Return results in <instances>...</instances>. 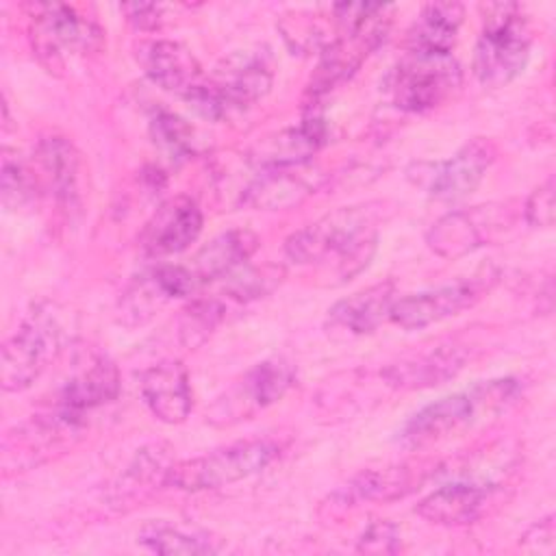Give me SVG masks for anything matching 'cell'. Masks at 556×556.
I'll return each instance as SVG.
<instances>
[{
  "label": "cell",
  "mask_w": 556,
  "mask_h": 556,
  "mask_svg": "<svg viewBox=\"0 0 556 556\" xmlns=\"http://www.w3.org/2000/svg\"><path fill=\"white\" fill-rule=\"evenodd\" d=\"M137 63L154 85L178 96H187L202 83V67L195 54L180 41H143L137 46Z\"/></svg>",
  "instance_id": "d6986e66"
},
{
  "label": "cell",
  "mask_w": 556,
  "mask_h": 556,
  "mask_svg": "<svg viewBox=\"0 0 556 556\" xmlns=\"http://www.w3.org/2000/svg\"><path fill=\"white\" fill-rule=\"evenodd\" d=\"M119 395V371L106 356L91 358L83 369L63 382L48 406L70 424L85 428V417Z\"/></svg>",
  "instance_id": "5bb4252c"
},
{
  "label": "cell",
  "mask_w": 556,
  "mask_h": 556,
  "mask_svg": "<svg viewBox=\"0 0 556 556\" xmlns=\"http://www.w3.org/2000/svg\"><path fill=\"white\" fill-rule=\"evenodd\" d=\"M202 289L191 267L156 265L139 274L119 300V321L135 328L150 321L174 300L191 298Z\"/></svg>",
  "instance_id": "7c38bea8"
},
{
  "label": "cell",
  "mask_w": 556,
  "mask_h": 556,
  "mask_svg": "<svg viewBox=\"0 0 556 556\" xmlns=\"http://www.w3.org/2000/svg\"><path fill=\"white\" fill-rule=\"evenodd\" d=\"M321 185V174L308 163L261 172L245 189L243 204L258 211H280L300 204Z\"/></svg>",
  "instance_id": "603a6c76"
},
{
  "label": "cell",
  "mask_w": 556,
  "mask_h": 556,
  "mask_svg": "<svg viewBox=\"0 0 556 556\" xmlns=\"http://www.w3.org/2000/svg\"><path fill=\"white\" fill-rule=\"evenodd\" d=\"M521 393L517 378L480 380L465 391L445 395L417 410L402 428L400 443L421 450L463 434L467 428L504 413Z\"/></svg>",
  "instance_id": "7a4b0ae2"
},
{
  "label": "cell",
  "mask_w": 556,
  "mask_h": 556,
  "mask_svg": "<svg viewBox=\"0 0 556 556\" xmlns=\"http://www.w3.org/2000/svg\"><path fill=\"white\" fill-rule=\"evenodd\" d=\"M554 178H547L528 195L521 208L526 224L534 228H549L554 224Z\"/></svg>",
  "instance_id": "d6a6232c"
},
{
  "label": "cell",
  "mask_w": 556,
  "mask_h": 556,
  "mask_svg": "<svg viewBox=\"0 0 556 556\" xmlns=\"http://www.w3.org/2000/svg\"><path fill=\"white\" fill-rule=\"evenodd\" d=\"M202 211L189 195L165 200L143 224L139 248L150 258H165L187 250L202 232Z\"/></svg>",
  "instance_id": "9a60e30c"
},
{
  "label": "cell",
  "mask_w": 556,
  "mask_h": 556,
  "mask_svg": "<svg viewBox=\"0 0 556 556\" xmlns=\"http://www.w3.org/2000/svg\"><path fill=\"white\" fill-rule=\"evenodd\" d=\"M122 11L128 24L135 26L137 30H156L163 24L165 7L154 2H130V4H122Z\"/></svg>",
  "instance_id": "e575fe53"
},
{
  "label": "cell",
  "mask_w": 556,
  "mask_h": 556,
  "mask_svg": "<svg viewBox=\"0 0 556 556\" xmlns=\"http://www.w3.org/2000/svg\"><path fill=\"white\" fill-rule=\"evenodd\" d=\"M150 137L154 146L172 161L180 163L195 152L193 128L176 113L159 109L150 117Z\"/></svg>",
  "instance_id": "f1b7e54d"
},
{
  "label": "cell",
  "mask_w": 556,
  "mask_h": 556,
  "mask_svg": "<svg viewBox=\"0 0 556 556\" xmlns=\"http://www.w3.org/2000/svg\"><path fill=\"white\" fill-rule=\"evenodd\" d=\"M295 382V367L282 358H265L248 369L224 395L206 410V419L215 426H230L250 419L254 413L278 402Z\"/></svg>",
  "instance_id": "9c48e42d"
},
{
  "label": "cell",
  "mask_w": 556,
  "mask_h": 556,
  "mask_svg": "<svg viewBox=\"0 0 556 556\" xmlns=\"http://www.w3.org/2000/svg\"><path fill=\"white\" fill-rule=\"evenodd\" d=\"M176 460H172V447L167 443H150L137 450L135 458L126 465L111 489V504L124 506L148 497L154 489L165 486L167 473Z\"/></svg>",
  "instance_id": "cb8c5ba5"
},
{
  "label": "cell",
  "mask_w": 556,
  "mask_h": 556,
  "mask_svg": "<svg viewBox=\"0 0 556 556\" xmlns=\"http://www.w3.org/2000/svg\"><path fill=\"white\" fill-rule=\"evenodd\" d=\"M282 278H285V269L280 265H263V267L243 265L222 280L224 289L219 295H226V300L237 304H248L252 300H258L271 293L282 282Z\"/></svg>",
  "instance_id": "f546056e"
},
{
  "label": "cell",
  "mask_w": 556,
  "mask_h": 556,
  "mask_svg": "<svg viewBox=\"0 0 556 556\" xmlns=\"http://www.w3.org/2000/svg\"><path fill=\"white\" fill-rule=\"evenodd\" d=\"M141 397L163 424H182L191 413V384L185 365L176 358L154 363L141 374Z\"/></svg>",
  "instance_id": "e0dca14e"
},
{
  "label": "cell",
  "mask_w": 556,
  "mask_h": 556,
  "mask_svg": "<svg viewBox=\"0 0 556 556\" xmlns=\"http://www.w3.org/2000/svg\"><path fill=\"white\" fill-rule=\"evenodd\" d=\"M271 78L265 54L237 50L217 63L208 80H202L182 98L200 115L224 119L256 104L269 91Z\"/></svg>",
  "instance_id": "277c9868"
},
{
  "label": "cell",
  "mask_w": 556,
  "mask_h": 556,
  "mask_svg": "<svg viewBox=\"0 0 556 556\" xmlns=\"http://www.w3.org/2000/svg\"><path fill=\"white\" fill-rule=\"evenodd\" d=\"M39 178L37 174L22 163L17 156L13 159L9 152L2 156V204L7 211H17L30 206L39 195Z\"/></svg>",
  "instance_id": "4dcf8cb0"
},
{
  "label": "cell",
  "mask_w": 556,
  "mask_h": 556,
  "mask_svg": "<svg viewBox=\"0 0 556 556\" xmlns=\"http://www.w3.org/2000/svg\"><path fill=\"white\" fill-rule=\"evenodd\" d=\"M63 348V326L52 306H35L2 343L0 384L7 393L28 389Z\"/></svg>",
  "instance_id": "8992f818"
},
{
  "label": "cell",
  "mask_w": 556,
  "mask_h": 556,
  "mask_svg": "<svg viewBox=\"0 0 556 556\" xmlns=\"http://www.w3.org/2000/svg\"><path fill=\"white\" fill-rule=\"evenodd\" d=\"M30 41L39 61L50 70H65L70 59H83L102 50L100 26L61 2L30 7Z\"/></svg>",
  "instance_id": "52a82bcc"
},
{
  "label": "cell",
  "mask_w": 556,
  "mask_h": 556,
  "mask_svg": "<svg viewBox=\"0 0 556 556\" xmlns=\"http://www.w3.org/2000/svg\"><path fill=\"white\" fill-rule=\"evenodd\" d=\"M421 469L408 465H393L384 469H367L350 478L343 486L332 493L341 506H352L361 502H391L410 493L426 476H419Z\"/></svg>",
  "instance_id": "d4e9b609"
},
{
  "label": "cell",
  "mask_w": 556,
  "mask_h": 556,
  "mask_svg": "<svg viewBox=\"0 0 556 556\" xmlns=\"http://www.w3.org/2000/svg\"><path fill=\"white\" fill-rule=\"evenodd\" d=\"M556 523H554V515H547L539 521H534L521 536V547L530 554H543V556H552L556 549Z\"/></svg>",
  "instance_id": "836d02e7"
},
{
  "label": "cell",
  "mask_w": 556,
  "mask_h": 556,
  "mask_svg": "<svg viewBox=\"0 0 556 556\" xmlns=\"http://www.w3.org/2000/svg\"><path fill=\"white\" fill-rule=\"evenodd\" d=\"M139 545H143L148 552L154 554H217L222 552L224 543L222 539L204 532V530H189L178 523L169 521H150L146 523L137 534Z\"/></svg>",
  "instance_id": "83f0119b"
},
{
  "label": "cell",
  "mask_w": 556,
  "mask_h": 556,
  "mask_svg": "<svg viewBox=\"0 0 556 556\" xmlns=\"http://www.w3.org/2000/svg\"><path fill=\"white\" fill-rule=\"evenodd\" d=\"M380 202L334 208L285 241V254L298 265H330L339 282L361 274L378 248Z\"/></svg>",
  "instance_id": "6da1fadb"
},
{
  "label": "cell",
  "mask_w": 556,
  "mask_h": 556,
  "mask_svg": "<svg viewBox=\"0 0 556 556\" xmlns=\"http://www.w3.org/2000/svg\"><path fill=\"white\" fill-rule=\"evenodd\" d=\"M395 300H397V291L393 280L369 285L339 300L328 311V332L341 334V337L371 334L384 319H389V313Z\"/></svg>",
  "instance_id": "44dd1931"
},
{
  "label": "cell",
  "mask_w": 556,
  "mask_h": 556,
  "mask_svg": "<svg viewBox=\"0 0 556 556\" xmlns=\"http://www.w3.org/2000/svg\"><path fill=\"white\" fill-rule=\"evenodd\" d=\"M510 222L513 215L504 204L452 211L430 226L426 232V243L443 258H460L484 243L500 239Z\"/></svg>",
  "instance_id": "30bf717a"
},
{
  "label": "cell",
  "mask_w": 556,
  "mask_h": 556,
  "mask_svg": "<svg viewBox=\"0 0 556 556\" xmlns=\"http://www.w3.org/2000/svg\"><path fill=\"white\" fill-rule=\"evenodd\" d=\"M393 104L406 113H428L447 104L463 85V70L452 54L408 52L389 74Z\"/></svg>",
  "instance_id": "ba28073f"
},
{
  "label": "cell",
  "mask_w": 556,
  "mask_h": 556,
  "mask_svg": "<svg viewBox=\"0 0 556 556\" xmlns=\"http://www.w3.org/2000/svg\"><path fill=\"white\" fill-rule=\"evenodd\" d=\"M356 549L361 554H395L402 549L400 530L391 521H371L358 536Z\"/></svg>",
  "instance_id": "1f68e13d"
},
{
  "label": "cell",
  "mask_w": 556,
  "mask_h": 556,
  "mask_svg": "<svg viewBox=\"0 0 556 556\" xmlns=\"http://www.w3.org/2000/svg\"><path fill=\"white\" fill-rule=\"evenodd\" d=\"M465 9L460 2H430L406 33L408 52L452 54L463 24Z\"/></svg>",
  "instance_id": "4316f807"
},
{
  "label": "cell",
  "mask_w": 556,
  "mask_h": 556,
  "mask_svg": "<svg viewBox=\"0 0 556 556\" xmlns=\"http://www.w3.org/2000/svg\"><path fill=\"white\" fill-rule=\"evenodd\" d=\"M495 493L493 484L456 480L428 493L415 506V513L437 526H467L478 521Z\"/></svg>",
  "instance_id": "ac0fdd59"
},
{
  "label": "cell",
  "mask_w": 556,
  "mask_h": 556,
  "mask_svg": "<svg viewBox=\"0 0 556 556\" xmlns=\"http://www.w3.org/2000/svg\"><path fill=\"white\" fill-rule=\"evenodd\" d=\"M482 11L473 74L484 87L497 89L523 72L530 59L532 30L523 9L515 2H489Z\"/></svg>",
  "instance_id": "3957f363"
},
{
  "label": "cell",
  "mask_w": 556,
  "mask_h": 556,
  "mask_svg": "<svg viewBox=\"0 0 556 556\" xmlns=\"http://www.w3.org/2000/svg\"><path fill=\"white\" fill-rule=\"evenodd\" d=\"M489 276H476L437 289L410 293L393 302L389 319L404 330H421L471 308L489 291Z\"/></svg>",
  "instance_id": "4fadbf2b"
},
{
  "label": "cell",
  "mask_w": 556,
  "mask_h": 556,
  "mask_svg": "<svg viewBox=\"0 0 556 556\" xmlns=\"http://www.w3.org/2000/svg\"><path fill=\"white\" fill-rule=\"evenodd\" d=\"M465 363V348L447 343L402 356L382 369V378L395 389H430L452 380Z\"/></svg>",
  "instance_id": "ffe728a7"
},
{
  "label": "cell",
  "mask_w": 556,
  "mask_h": 556,
  "mask_svg": "<svg viewBox=\"0 0 556 556\" xmlns=\"http://www.w3.org/2000/svg\"><path fill=\"white\" fill-rule=\"evenodd\" d=\"M278 456V445L269 439H245L195 458L178 460L172 465L165 486L200 493L213 491L250 476L261 473Z\"/></svg>",
  "instance_id": "5b68a950"
},
{
  "label": "cell",
  "mask_w": 556,
  "mask_h": 556,
  "mask_svg": "<svg viewBox=\"0 0 556 556\" xmlns=\"http://www.w3.org/2000/svg\"><path fill=\"white\" fill-rule=\"evenodd\" d=\"M35 161L39 165V185L46 187L54 200L72 211L80 204V154L72 141L59 135L43 137L37 143Z\"/></svg>",
  "instance_id": "7402d4cb"
},
{
  "label": "cell",
  "mask_w": 556,
  "mask_h": 556,
  "mask_svg": "<svg viewBox=\"0 0 556 556\" xmlns=\"http://www.w3.org/2000/svg\"><path fill=\"white\" fill-rule=\"evenodd\" d=\"M328 143V126L321 117L311 113L298 126L282 128L258 139L250 152L248 161L258 169H282L295 167L311 161L315 152H319Z\"/></svg>",
  "instance_id": "2e32d148"
},
{
  "label": "cell",
  "mask_w": 556,
  "mask_h": 556,
  "mask_svg": "<svg viewBox=\"0 0 556 556\" xmlns=\"http://www.w3.org/2000/svg\"><path fill=\"white\" fill-rule=\"evenodd\" d=\"M495 154L497 150L491 139L476 137L447 161L417 163V174L408 176L437 200H460L482 182Z\"/></svg>",
  "instance_id": "8fae6325"
},
{
  "label": "cell",
  "mask_w": 556,
  "mask_h": 556,
  "mask_svg": "<svg viewBox=\"0 0 556 556\" xmlns=\"http://www.w3.org/2000/svg\"><path fill=\"white\" fill-rule=\"evenodd\" d=\"M258 248V237L248 228H232L215 239H211L198 254L193 263V274L202 287L224 280L239 267L248 265L250 256Z\"/></svg>",
  "instance_id": "484cf974"
}]
</instances>
